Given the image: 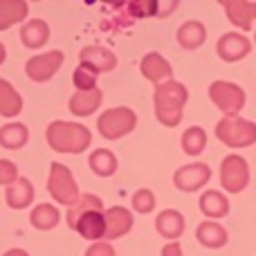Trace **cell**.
Here are the masks:
<instances>
[{"instance_id":"cell-1","label":"cell","mask_w":256,"mask_h":256,"mask_svg":"<svg viewBox=\"0 0 256 256\" xmlns=\"http://www.w3.org/2000/svg\"><path fill=\"white\" fill-rule=\"evenodd\" d=\"M186 102H189V92H186V88L180 81L171 79L155 86V94H153L155 117H158V122L162 126L176 128L180 124Z\"/></svg>"},{"instance_id":"cell-2","label":"cell","mask_w":256,"mask_h":256,"mask_svg":"<svg viewBox=\"0 0 256 256\" xmlns=\"http://www.w3.org/2000/svg\"><path fill=\"white\" fill-rule=\"evenodd\" d=\"M45 140L56 153L79 155L92 144V132L79 122H52L45 130Z\"/></svg>"},{"instance_id":"cell-3","label":"cell","mask_w":256,"mask_h":256,"mask_svg":"<svg viewBox=\"0 0 256 256\" xmlns=\"http://www.w3.org/2000/svg\"><path fill=\"white\" fill-rule=\"evenodd\" d=\"M216 137L230 148H248L256 144V124L243 117H222L216 124Z\"/></svg>"},{"instance_id":"cell-4","label":"cell","mask_w":256,"mask_h":256,"mask_svg":"<svg viewBox=\"0 0 256 256\" xmlns=\"http://www.w3.org/2000/svg\"><path fill=\"white\" fill-rule=\"evenodd\" d=\"M48 194L63 207H72L76 200L81 198L79 184H76L72 171L61 162H54L50 166V178H48Z\"/></svg>"},{"instance_id":"cell-5","label":"cell","mask_w":256,"mask_h":256,"mask_svg":"<svg viewBox=\"0 0 256 256\" xmlns=\"http://www.w3.org/2000/svg\"><path fill=\"white\" fill-rule=\"evenodd\" d=\"M135 126H137V115L126 106L110 108V110L102 112L97 120L99 132L106 140H120V137L135 130Z\"/></svg>"},{"instance_id":"cell-6","label":"cell","mask_w":256,"mask_h":256,"mask_svg":"<svg viewBox=\"0 0 256 256\" xmlns=\"http://www.w3.org/2000/svg\"><path fill=\"white\" fill-rule=\"evenodd\" d=\"M209 99L225 117H236L245 108V90L232 81H214L209 86Z\"/></svg>"},{"instance_id":"cell-7","label":"cell","mask_w":256,"mask_h":256,"mask_svg":"<svg viewBox=\"0 0 256 256\" xmlns=\"http://www.w3.org/2000/svg\"><path fill=\"white\" fill-rule=\"evenodd\" d=\"M220 184L230 194H240L250 184V164L243 155H227L220 162Z\"/></svg>"},{"instance_id":"cell-8","label":"cell","mask_w":256,"mask_h":256,"mask_svg":"<svg viewBox=\"0 0 256 256\" xmlns=\"http://www.w3.org/2000/svg\"><path fill=\"white\" fill-rule=\"evenodd\" d=\"M63 61H66V56H63L61 50L36 54V56H32L30 61L25 63V74L30 76L34 84H45V81H50L58 70H61Z\"/></svg>"},{"instance_id":"cell-9","label":"cell","mask_w":256,"mask_h":256,"mask_svg":"<svg viewBox=\"0 0 256 256\" xmlns=\"http://www.w3.org/2000/svg\"><path fill=\"white\" fill-rule=\"evenodd\" d=\"M209 180H212V168L202 162L184 164V166H180L176 173H173V184H176L180 191H184V194L200 191Z\"/></svg>"},{"instance_id":"cell-10","label":"cell","mask_w":256,"mask_h":256,"mask_svg":"<svg viewBox=\"0 0 256 256\" xmlns=\"http://www.w3.org/2000/svg\"><path fill=\"white\" fill-rule=\"evenodd\" d=\"M216 52L225 63H236L252 52V40L240 32H227L218 38Z\"/></svg>"},{"instance_id":"cell-11","label":"cell","mask_w":256,"mask_h":256,"mask_svg":"<svg viewBox=\"0 0 256 256\" xmlns=\"http://www.w3.org/2000/svg\"><path fill=\"white\" fill-rule=\"evenodd\" d=\"M220 7L225 9L227 18L234 27H238L240 34L245 30H252L256 20V2L254 0H222Z\"/></svg>"},{"instance_id":"cell-12","label":"cell","mask_w":256,"mask_h":256,"mask_svg":"<svg viewBox=\"0 0 256 256\" xmlns=\"http://www.w3.org/2000/svg\"><path fill=\"white\" fill-rule=\"evenodd\" d=\"M140 70H142V74H144L146 79H148L150 84H155V86L164 84V81H171V76H173L171 63H168L166 58H164L162 54H158V52L146 54V56L142 58V63H140Z\"/></svg>"},{"instance_id":"cell-13","label":"cell","mask_w":256,"mask_h":256,"mask_svg":"<svg viewBox=\"0 0 256 256\" xmlns=\"http://www.w3.org/2000/svg\"><path fill=\"white\" fill-rule=\"evenodd\" d=\"M74 232H79L86 240L99 243V240L106 236V214H104V209H92V212L84 214V216L76 220Z\"/></svg>"},{"instance_id":"cell-14","label":"cell","mask_w":256,"mask_h":256,"mask_svg":"<svg viewBox=\"0 0 256 256\" xmlns=\"http://www.w3.org/2000/svg\"><path fill=\"white\" fill-rule=\"evenodd\" d=\"M81 63L88 66L90 70H94L97 74H102V72L115 70L117 56L108 48H102V45H90V48L81 50Z\"/></svg>"},{"instance_id":"cell-15","label":"cell","mask_w":256,"mask_h":256,"mask_svg":"<svg viewBox=\"0 0 256 256\" xmlns=\"http://www.w3.org/2000/svg\"><path fill=\"white\" fill-rule=\"evenodd\" d=\"M155 227H158V234L164 236L166 240H176L184 234V216H182L178 209H164L158 214L155 218Z\"/></svg>"},{"instance_id":"cell-16","label":"cell","mask_w":256,"mask_h":256,"mask_svg":"<svg viewBox=\"0 0 256 256\" xmlns=\"http://www.w3.org/2000/svg\"><path fill=\"white\" fill-rule=\"evenodd\" d=\"M132 227V214L124 207H110L106 212V240L122 238Z\"/></svg>"},{"instance_id":"cell-17","label":"cell","mask_w":256,"mask_h":256,"mask_svg":"<svg viewBox=\"0 0 256 256\" xmlns=\"http://www.w3.org/2000/svg\"><path fill=\"white\" fill-rule=\"evenodd\" d=\"M102 99H104V94L99 88L86 90V92L76 90V92L70 97V102H68V108H70V112L74 117H88L102 106Z\"/></svg>"},{"instance_id":"cell-18","label":"cell","mask_w":256,"mask_h":256,"mask_svg":"<svg viewBox=\"0 0 256 256\" xmlns=\"http://www.w3.org/2000/svg\"><path fill=\"white\" fill-rule=\"evenodd\" d=\"M196 238L202 248H209V250H218V248H225L227 240H230V234L227 230L216 220H204L198 225L196 230Z\"/></svg>"},{"instance_id":"cell-19","label":"cell","mask_w":256,"mask_h":256,"mask_svg":"<svg viewBox=\"0 0 256 256\" xmlns=\"http://www.w3.org/2000/svg\"><path fill=\"white\" fill-rule=\"evenodd\" d=\"M200 212L204 214L207 218L212 220H218V218H225L230 214V200L222 191H216V189H209L200 196Z\"/></svg>"},{"instance_id":"cell-20","label":"cell","mask_w":256,"mask_h":256,"mask_svg":"<svg viewBox=\"0 0 256 256\" xmlns=\"http://www.w3.org/2000/svg\"><path fill=\"white\" fill-rule=\"evenodd\" d=\"M4 200H7V204L12 209H27L34 202V184L27 178H18L14 184L7 186Z\"/></svg>"},{"instance_id":"cell-21","label":"cell","mask_w":256,"mask_h":256,"mask_svg":"<svg viewBox=\"0 0 256 256\" xmlns=\"http://www.w3.org/2000/svg\"><path fill=\"white\" fill-rule=\"evenodd\" d=\"M176 38L184 50H198L207 40V27L200 20H186L178 27Z\"/></svg>"},{"instance_id":"cell-22","label":"cell","mask_w":256,"mask_h":256,"mask_svg":"<svg viewBox=\"0 0 256 256\" xmlns=\"http://www.w3.org/2000/svg\"><path fill=\"white\" fill-rule=\"evenodd\" d=\"M20 40H22V45L30 50L43 48V45L50 40V25L45 20H40V18L27 20L20 30Z\"/></svg>"},{"instance_id":"cell-23","label":"cell","mask_w":256,"mask_h":256,"mask_svg":"<svg viewBox=\"0 0 256 256\" xmlns=\"http://www.w3.org/2000/svg\"><path fill=\"white\" fill-rule=\"evenodd\" d=\"M30 14V4L25 0H0V32L9 30L16 22H22Z\"/></svg>"},{"instance_id":"cell-24","label":"cell","mask_w":256,"mask_h":256,"mask_svg":"<svg viewBox=\"0 0 256 256\" xmlns=\"http://www.w3.org/2000/svg\"><path fill=\"white\" fill-rule=\"evenodd\" d=\"M22 110V97L7 79H0V115L14 120Z\"/></svg>"},{"instance_id":"cell-25","label":"cell","mask_w":256,"mask_h":256,"mask_svg":"<svg viewBox=\"0 0 256 256\" xmlns=\"http://www.w3.org/2000/svg\"><path fill=\"white\" fill-rule=\"evenodd\" d=\"M30 142V130L20 122H9L0 128V146L7 150H18Z\"/></svg>"},{"instance_id":"cell-26","label":"cell","mask_w":256,"mask_h":256,"mask_svg":"<svg viewBox=\"0 0 256 256\" xmlns=\"http://www.w3.org/2000/svg\"><path fill=\"white\" fill-rule=\"evenodd\" d=\"M61 220V212H58L54 204L50 202H43V204H36L30 214V222L40 232H50L58 225Z\"/></svg>"},{"instance_id":"cell-27","label":"cell","mask_w":256,"mask_h":256,"mask_svg":"<svg viewBox=\"0 0 256 256\" xmlns=\"http://www.w3.org/2000/svg\"><path fill=\"white\" fill-rule=\"evenodd\" d=\"M88 164L92 168V173H97L99 178H110L117 171V158L112 150L108 148H97L92 155L88 158Z\"/></svg>"},{"instance_id":"cell-28","label":"cell","mask_w":256,"mask_h":256,"mask_svg":"<svg viewBox=\"0 0 256 256\" xmlns=\"http://www.w3.org/2000/svg\"><path fill=\"white\" fill-rule=\"evenodd\" d=\"M92 209H104L102 198H97V196H92V194H84L70 209H68V227H70V230H74L76 220H79L84 214L92 212Z\"/></svg>"},{"instance_id":"cell-29","label":"cell","mask_w":256,"mask_h":256,"mask_svg":"<svg viewBox=\"0 0 256 256\" xmlns=\"http://www.w3.org/2000/svg\"><path fill=\"white\" fill-rule=\"evenodd\" d=\"M182 150L186 155H200L204 148H207V132L200 126H191L182 132Z\"/></svg>"},{"instance_id":"cell-30","label":"cell","mask_w":256,"mask_h":256,"mask_svg":"<svg viewBox=\"0 0 256 256\" xmlns=\"http://www.w3.org/2000/svg\"><path fill=\"white\" fill-rule=\"evenodd\" d=\"M72 84H74L76 90H81V92L94 90L97 88V72L90 70V68L84 66V63H79V68H76L74 74H72Z\"/></svg>"},{"instance_id":"cell-31","label":"cell","mask_w":256,"mask_h":256,"mask_svg":"<svg viewBox=\"0 0 256 256\" xmlns=\"http://www.w3.org/2000/svg\"><path fill=\"white\" fill-rule=\"evenodd\" d=\"M132 209L140 214H150L155 209V196L150 189H140L132 194Z\"/></svg>"},{"instance_id":"cell-32","label":"cell","mask_w":256,"mask_h":256,"mask_svg":"<svg viewBox=\"0 0 256 256\" xmlns=\"http://www.w3.org/2000/svg\"><path fill=\"white\" fill-rule=\"evenodd\" d=\"M130 18H144V16H155L160 9V2L153 0H142V2H126Z\"/></svg>"},{"instance_id":"cell-33","label":"cell","mask_w":256,"mask_h":256,"mask_svg":"<svg viewBox=\"0 0 256 256\" xmlns=\"http://www.w3.org/2000/svg\"><path fill=\"white\" fill-rule=\"evenodd\" d=\"M16 180H18L16 164L9 162V160H0V184L9 186V184H14Z\"/></svg>"},{"instance_id":"cell-34","label":"cell","mask_w":256,"mask_h":256,"mask_svg":"<svg viewBox=\"0 0 256 256\" xmlns=\"http://www.w3.org/2000/svg\"><path fill=\"white\" fill-rule=\"evenodd\" d=\"M86 256H115V250H112V245L108 243H94L88 248V252H86Z\"/></svg>"},{"instance_id":"cell-35","label":"cell","mask_w":256,"mask_h":256,"mask_svg":"<svg viewBox=\"0 0 256 256\" xmlns=\"http://www.w3.org/2000/svg\"><path fill=\"white\" fill-rule=\"evenodd\" d=\"M162 256H184V252H182V248H180V243H166L162 248Z\"/></svg>"},{"instance_id":"cell-36","label":"cell","mask_w":256,"mask_h":256,"mask_svg":"<svg viewBox=\"0 0 256 256\" xmlns=\"http://www.w3.org/2000/svg\"><path fill=\"white\" fill-rule=\"evenodd\" d=\"M4 256H30L25 252V250H18V248H14V250H9V252H4Z\"/></svg>"},{"instance_id":"cell-37","label":"cell","mask_w":256,"mask_h":256,"mask_svg":"<svg viewBox=\"0 0 256 256\" xmlns=\"http://www.w3.org/2000/svg\"><path fill=\"white\" fill-rule=\"evenodd\" d=\"M4 58H7V50H4V45L0 43V66L4 63Z\"/></svg>"},{"instance_id":"cell-38","label":"cell","mask_w":256,"mask_h":256,"mask_svg":"<svg viewBox=\"0 0 256 256\" xmlns=\"http://www.w3.org/2000/svg\"><path fill=\"white\" fill-rule=\"evenodd\" d=\"M254 43H256V30H254Z\"/></svg>"}]
</instances>
